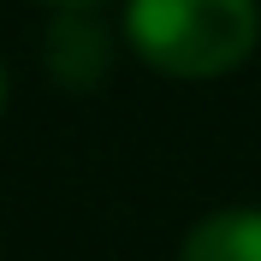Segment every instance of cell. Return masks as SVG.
Masks as SVG:
<instances>
[{"instance_id":"1","label":"cell","mask_w":261,"mask_h":261,"mask_svg":"<svg viewBox=\"0 0 261 261\" xmlns=\"http://www.w3.org/2000/svg\"><path fill=\"white\" fill-rule=\"evenodd\" d=\"M125 36L137 60L166 77H226L255 54V0H130Z\"/></svg>"},{"instance_id":"2","label":"cell","mask_w":261,"mask_h":261,"mask_svg":"<svg viewBox=\"0 0 261 261\" xmlns=\"http://www.w3.org/2000/svg\"><path fill=\"white\" fill-rule=\"evenodd\" d=\"M48 71L71 89H89V83L107 71V36L89 12H60L48 30Z\"/></svg>"},{"instance_id":"3","label":"cell","mask_w":261,"mask_h":261,"mask_svg":"<svg viewBox=\"0 0 261 261\" xmlns=\"http://www.w3.org/2000/svg\"><path fill=\"white\" fill-rule=\"evenodd\" d=\"M178 261H261V208H220L196 220Z\"/></svg>"},{"instance_id":"4","label":"cell","mask_w":261,"mask_h":261,"mask_svg":"<svg viewBox=\"0 0 261 261\" xmlns=\"http://www.w3.org/2000/svg\"><path fill=\"white\" fill-rule=\"evenodd\" d=\"M54 6H77V12H83V6H95V0H54Z\"/></svg>"},{"instance_id":"5","label":"cell","mask_w":261,"mask_h":261,"mask_svg":"<svg viewBox=\"0 0 261 261\" xmlns=\"http://www.w3.org/2000/svg\"><path fill=\"white\" fill-rule=\"evenodd\" d=\"M0 107H6V65H0Z\"/></svg>"}]
</instances>
